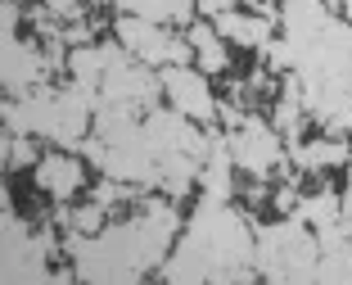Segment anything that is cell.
I'll use <instances>...</instances> for the list:
<instances>
[{"label": "cell", "mask_w": 352, "mask_h": 285, "mask_svg": "<svg viewBox=\"0 0 352 285\" xmlns=\"http://www.w3.org/2000/svg\"><path fill=\"white\" fill-rule=\"evenodd\" d=\"M122 10L135 14V19H149V23H190L195 14V0H122Z\"/></svg>", "instance_id": "9c48e42d"}, {"label": "cell", "mask_w": 352, "mask_h": 285, "mask_svg": "<svg viewBox=\"0 0 352 285\" xmlns=\"http://www.w3.org/2000/svg\"><path fill=\"white\" fill-rule=\"evenodd\" d=\"M186 45L199 59V73H221V68H226V45H221V36H217L212 23H195L190 36H186Z\"/></svg>", "instance_id": "ba28073f"}, {"label": "cell", "mask_w": 352, "mask_h": 285, "mask_svg": "<svg viewBox=\"0 0 352 285\" xmlns=\"http://www.w3.org/2000/svg\"><path fill=\"white\" fill-rule=\"evenodd\" d=\"M118 41H122L126 54H135L140 63H186L190 59V45L176 41L163 23H149V19H118Z\"/></svg>", "instance_id": "3957f363"}, {"label": "cell", "mask_w": 352, "mask_h": 285, "mask_svg": "<svg viewBox=\"0 0 352 285\" xmlns=\"http://www.w3.org/2000/svg\"><path fill=\"white\" fill-rule=\"evenodd\" d=\"M226 154H230V163H235L239 172H249V177H267L280 158H285V149H280V131H276V127L262 123L258 114H244V123L230 127Z\"/></svg>", "instance_id": "7a4b0ae2"}, {"label": "cell", "mask_w": 352, "mask_h": 285, "mask_svg": "<svg viewBox=\"0 0 352 285\" xmlns=\"http://www.w3.org/2000/svg\"><path fill=\"white\" fill-rule=\"evenodd\" d=\"M36 181L50 190L54 200H68V195L82 190V163L68 158V154H45L41 163H36Z\"/></svg>", "instance_id": "52a82bcc"}, {"label": "cell", "mask_w": 352, "mask_h": 285, "mask_svg": "<svg viewBox=\"0 0 352 285\" xmlns=\"http://www.w3.org/2000/svg\"><path fill=\"white\" fill-rule=\"evenodd\" d=\"M316 235L307 231V222L285 218L271 222L253 235V263L271 276V281H311L316 276Z\"/></svg>", "instance_id": "6da1fadb"}, {"label": "cell", "mask_w": 352, "mask_h": 285, "mask_svg": "<svg viewBox=\"0 0 352 285\" xmlns=\"http://www.w3.org/2000/svg\"><path fill=\"white\" fill-rule=\"evenodd\" d=\"M163 91H167V100H172V109L181 118H190V123H208V118L217 114V95H212L208 77L195 73V68H186V63H167Z\"/></svg>", "instance_id": "277c9868"}, {"label": "cell", "mask_w": 352, "mask_h": 285, "mask_svg": "<svg viewBox=\"0 0 352 285\" xmlns=\"http://www.w3.org/2000/svg\"><path fill=\"white\" fill-rule=\"evenodd\" d=\"M221 41H235V45H267L276 36V19L267 14H239V10H221L212 19Z\"/></svg>", "instance_id": "5b68a950"}, {"label": "cell", "mask_w": 352, "mask_h": 285, "mask_svg": "<svg viewBox=\"0 0 352 285\" xmlns=\"http://www.w3.org/2000/svg\"><path fill=\"white\" fill-rule=\"evenodd\" d=\"M289 158H294V168H302V172H330V168H343V163H352V149H348V140H330V136H321V140H289Z\"/></svg>", "instance_id": "8992f818"}, {"label": "cell", "mask_w": 352, "mask_h": 285, "mask_svg": "<svg viewBox=\"0 0 352 285\" xmlns=\"http://www.w3.org/2000/svg\"><path fill=\"white\" fill-rule=\"evenodd\" d=\"M343 19H348V23H352V0H343Z\"/></svg>", "instance_id": "8fae6325"}, {"label": "cell", "mask_w": 352, "mask_h": 285, "mask_svg": "<svg viewBox=\"0 0 352 285\" xmlns=\"http://www.w3.org/2000/svg\"><path fill=\"white\" fill-rule=\"evenodd\" d=\"M298 222H311L316 231L321 226H334V222L343 218L339 209V190H316V195H298V213H294Z\"/></svg>", "instance_id": "30bf717a"}]
</instances>
